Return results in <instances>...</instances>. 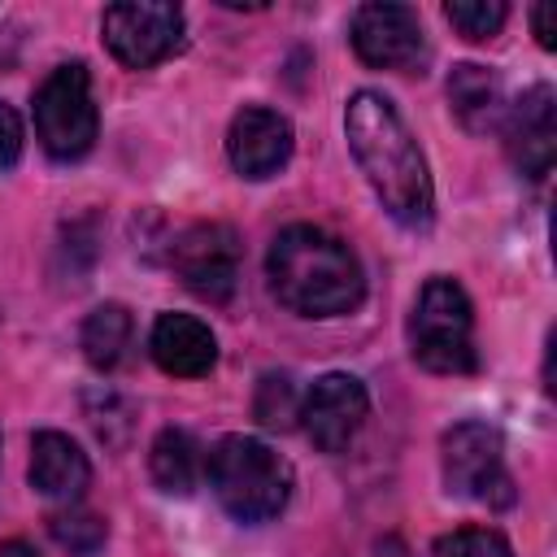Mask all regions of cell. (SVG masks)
Here are the masks:
<instances>
[{"label":"cell","mask_w":557,"mask_h":557,"mask_svg":"<svg viewBox=\"0 0 557 557\" xmlns=\"http://www.w3.org/2000/svg\"><path fill=\"white\" fill-rule=\"evenodd\" d=\"M435 557H513V548L492 527H457L435 540Z\"/></svg>","instance_id":"cell-21"},{"label":"cell","mask_w":557,"mask_h":557,"mask_svg":"<svg viewBox=\"0 0 557 557\" xmlns=\"http://www.w3.org/2000/svg\"><path fill=\"white\" fill-rule=\"evenodd\" d=\"M131 335H135V322L126 305H96L83 322V357L96 370H117L131 352Z\"/></svg>","instance_id":"cell-17"},{"label":"cell","mask_w":557,"mask_h":557,"mask_svg":"<svg viewBox=\"0 0 557 557\" xmlns=\"http://www.w3.org/2000/svg\"><path fill=\"white\" fill-rule=\"evenodd\" d=\"M344 135H348L352 161L361 165L383 209L409 231L426 226L435 213V187L426 174V157L409 135L405 117L396 113V104L370 87L352 91L344 109Z\"/></svg>","instance_id":"cell-1"},{"label":"cell","mask_w":557,"mask_h":557,"mask_svg":"<svg viewBox=\"0 0 557 557\" xmlns=\"http://www.w3.org/2000/svg\"><path fill=\"white\" fill-rule=\"evenodd\" d=\"M100 131L91 74L83 61L57 65L35 91V139L52 161H78L91 152Z\"/></svg>","instance_id":"cell-5"},{"label":"cell","mask_w":557,"mask_h":557,"mask_svg":"<svg viewBox=\"0 0 557 557\" xmlns=\"http://www.w3.org/2000/svg\"><path fill=\"white\" fill-rule=\"evenodd\" d=\"M366 413H370V396H366V383L352 374H322L300 400L305 435L322 453H344L357 440Z\"/></svg>","instance_id":"cell-10"},{"label":"cell","mask_w":557,"mask_h":557,"mask_svg":"<svg viewBox=\"0 0 557 557\" xmlns=\"http://www.w3.org/2000/svg\"><path fill=\"white\" fill-rule=\"evenodd\" d=\"M226 157L239 178H270L292 157V122L278 109L244 104L226 131Z\"/></svg>","instance_id":"cell-12"},{"label":"cell","mask_w":557,"mask_h":557,"mask_svg":"<svg viewBox=\"0 0 557 557\" xmlns=\"http://www.w3.org/2000/svg\"><path fill=\"white\" fill-rule=\"evenodd\" d=\"M200 444L191 431L183 426H165L157 440H152V453H148V470H152V483L165 492V496H187L196 483H200Z\"/></svg>","instance_id":"cell-16"},{"label":"cell","mask_w":557,"mask_h":557,"mask_svg":"<svg viewBox=\"0 0 557 557\" xmlns=\"http://www.w3.org/2000/svg\"><path fill=\"white\" fill-rule=\"evenodd\" d=\"M265 278L274 300L300 318H339L366 296V274L352 248L309 222L274 235L265 252Z\"/></svg>","instance_id":"cell-2"},{"label":"cell","mask_w":557,"mask_h":557,"mask_svg":"<svg viewBox=\"0 0 557 557\" xmlns=\"http://www.w3.org/2000/svg\"><path fill=\"white\" fill-rule=\"evenodd\" d=\"M352 52L374 70L413 74L426 61V35L413 9L405 4H361L348 26Z\"/></svg>","instance_id":"cell-9"},{"label":"cell","mask_w":557,"mask_h":557,"mask_svg":"<svg viewBox=\"0 0 557 557\" xmlns=\"http://www.w3.org/2000/svg\"><path fill=\"white\" fill-rule=\"evenodd\" d=\"M148 352L152 361L174 374V379H200L213 370L218 361V339L213 331L191 318V313H161L152 322V335H148Z\"/></svg>","instance_id":"cell-13"},{"label":"cell","mask_w":557,"mask_h":557,"mask_svg":"<svg viewBox=\"0 0 557 557\" xmlns=\"http://www.w3.org/2000/svg\"><path fill=\"white\" fill-rule=\"evenodd\" d=\"M100 30H104V48L126 70H148L183 44V9L161 0H122L104 9Z\"/></svg>","instance_id":"cell-7"},{"label":"cell","mask_w":557,"mask_h":557,"mask_svg":"<svg viewBox=\"0 0 557 557\" xmlns=\"http://www.w3.org/2000/svg\"><path fill=\"white\" fill-rule=\"evenodd\" d=\"M48 531H52V540H57L70 557H96V553L104 548V540H109L104 518H96V513H87V509H61V513H52V518H48Z\"/></svg>","instance_id":"cell-18"},{"label":"cell","mask_w":557,"mask_h":557,"mask_svg":"<svg viewBox=\"0 0 557 557\" xmlns=\"http://www.w3.org/2000/svg\"><path fill=\"white\" fill-rule=\"evenodd\" d=\"M91 483L87 453L65 431H35L30 440V487L48 500H78Z\"/></svg>","instance_id":"cell-14"},{"label":"cell","mask_w":557,"mask_h":557,"mask_svg":"<svg viewBox=\"0 0 557 557\" xmlns=\"http://www.w3.org/2000/svg\"><path fill=\"white\" fill-rule=\"evenodd\" d=\"M170 265L200 300L226 305L239 283V235L226 222H196L174 239Z\"/></svg>","instance_id":"cell-8"},{"label":"cell","mask_w":557,"mask_h":557,"mask_svg":"<svg viewBox=\"0 0 557 557\" xmlns=\"http://www.w3.org/2000/svg\"><path fill=\"white\" fill-rule=\"evenodd\" d=\"M22 157V117L0 100V174L13 170Z\"/></svg>","instance_id":"cell-22"},{"label":"cell","mask_w":557,"mask_h":557,"mask_svg":"<svg viewBox=\"0 0 557 557\" xmlns=\"http://www.w3.org/2000/svg\"><path fill=\"white\" fill-rule=\"evenodd\" d=\"M0 557H39L30 544H22V540H9V544H0Z\"/></svg>","instance_id":"cell-24"},{"label":"cell","mask_w":557,"mask_h":557,"mask_svg":"<svg viewBox=\"0 0 557 557\" xmlns=\"http://www.w3.org/2000/svg\"><path fill=\"white\" fill-rule=\"evenodd\" d=\"M252 413H257V422H261L265 431H292L296 418H300V400H296L292 379H287V374H261Z\"/></svg>","instance_id":"cell-19"},{"label":"cell","mask_w":557,"mask_h":557,"mask_svg":"<svg viewBox=\"0 0 557 557\" xmlns=\"http://www.w3.org/2000/svg\"><path fill=\"white\" fill-rule=\"evenodd\" d=\"M505 148L522 178H544L557 157V96L548 83H535L522 100L505 109Z\"/></svg>","instance_id":"cell-11"},{"label":"cell","mask_w":557,"mask_h":557,"mask_svg":"<svg viewBox=\"0 0 557 557\" xmlns=\"http://www.w3.org/2000/svg\"><path fill=\"white\" fill-rule=\"evenodd\" d=\"M209 487L239 522H270L292 496V466L252 435H226L209 453Z\"/></svg>","instance_id":"cell-3"},{"label":"cell","mask_w":557,"mask_h":557,"mask_svg":"<svg viewBox=\"0 0 557 557\" xmlns=\"http://www.w3.org/2000/svg\"><path fill=\"white\" fill-rule=\"evenodd\" d=\"M531 26H535L540 48H557V35H553V4H535V9H531Z\"/></svg>","instance_id":"cell-23"},{"label":"cell","mask_w":557,"mask_h":557,"mask_svg":"<svg viewBox=\"0 0 557 557\" xmlns=\"http://www.w3.org/2000/svg\"><path fill=\"white\" fill-rule=\"evenodd\" d=\"M444 17H448L466 39L483 44V39H492V35L505 26L509 9H505L500 0H448V4H444Z\"/></svg>","instance_id":"cell-20"},{"label":"cell","mask_w":557,"mask_h":557,"mask_svg":"<svg viewBox=\"0 0 557 557\" xmlns=\"http://www.w3.org/2000/svg\"><path fill=\"white\" fill-rule=\"evenodd\" d=\"M440 466H444V487L466 500H483L505 509L513 500V479L505 470V440L492 422H457L444 431L440 444Z\"/></svg>","instance_id":"cell-6"},{"label":"cell","mask_w":557,"mask_h":557,"mask_svg":"<svg viewBox=\"0 0 557 557\" xmlns=\"http://www.w3.org/2000/svg\"><path fill=\"white\" fill-rule=\"evenodd\" d=\"M448 104L457 113V122L474 135H487V131H500L505 122V91H500V78L487 70V65H453L448 74Z\"/></svg>","instance_id":"cell-15"},{"label":"cell","mask_w":557,"mask_h":557,"mask_svg":"<svg viewBox=\"0 0 557 557\" xmlns=\"http://www.w3.org/2000/svg\"><path fill=\"white\" fill-rule=\"evenodd\" d=\"M409 352L431 374H470L479 366L474 309L461 283L435 274L422 283L409 313Z\"/></svg>","instance_id":"cell-4"}]
</instances>
